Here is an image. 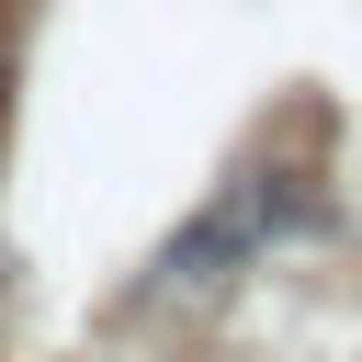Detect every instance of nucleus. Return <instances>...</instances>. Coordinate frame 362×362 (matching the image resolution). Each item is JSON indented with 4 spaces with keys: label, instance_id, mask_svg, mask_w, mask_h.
<instances>
[{
    "label": "nucleus",
    "instance_id": "f257e3e1",
    "mask_svg": "<svg viewBox=\"0 0 362 362\" xmlns=\"http://www.w3.org/2000/svg\"><path fill=\"white\" fill-rule=\"evenodd\" d=\"M305 226H317V204H305L294 170H238V181L147 260V317H204V305H226V294L260 272V249H272V238H305Z\"/></svg>",
    "mask_w": 362,
    "mask_h": 362
}]
</instances>
